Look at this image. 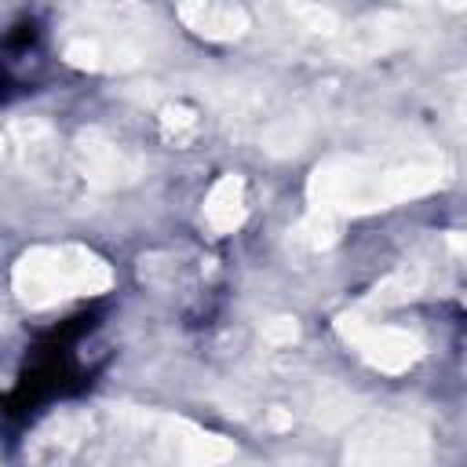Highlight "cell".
Wrapping results in <instances>:
<instances>
[{"instance_id":"6da1fadb","label":"cell","mask_w":467,"mask_h":467,"mask_svg":"<svg viewBox=\"0 0 467 467\" xmlns=\"http://www.w3.org/2000/svg\"><path fill=\"white\" fill-rule=\"evenodd\" d=\"M18 274L26 277L22 288H26L29 303H47V299H58V296H77V292H95V288H106V281H109V270L80 248L33 252V255H26Z\"/></svg>"},{"instance_id":"7a4b0ae2","label":"cell","mask_w":467,"mask_h":467,"mask_svg":"<svg viewBox=\"0 0 467 467\" xmlns=\"http://www.w3.org/2000/svg\"><path fill=\"white\" fill-rule=\"evenodd\" d=\"M420 460V438L409 427H372L368 434L358 438L350 452V467H416Z\"/></svg>"},{"instance_id":"3957f363","label":"cell","mask_w":467,"mask_h":467,"mask_svg":"<svg viewBox=\"0 0 467 467\" xmlns=\"http://www.w3.org/2000/svg\"><path fill=\"white\" fill-rule=\"evenodd\" d=\"M358 343L383 368H401V365H409L416 358V343L398 328H368V332L358 336Z\"/></svg>"},{"instance_id":"277c9868","label":"cell","mask_w":467,"mask_h":467,"mask_svg":"<svg viewBox=\"0 0 467 467\" xmlns=\"http://www.w3.org/2000/svg\"><path fill=\"white\" fill-rule=\"evenodd\" d=\"M182 18L208 36H237L244 29V11L223 7V4H204V7H182Z\"/></svg>"},{"instance_id":"5b68a950","label":"cell","mask_w":467,"mask_h":467,"mask_svg":"<svg viewBox=\"0 0 467 467\" xmlns=\"http://www.w3.org/2000/svg\"><path fill=\"white\" fill-rule=\"evenodd\" d=\"M208 223L212 226H219V230H230V226H237L241 223V182L237 179H223L215 190H212V197H208Z\"/></svg>"},{"instance_id":"8992f818","label":"cell","mask_w":467,"mask_h":467,"mask_svg":"<svg viewBox=\"0 0 467 467\" xmlns=\"http://www.w3.org/2000/svg\"><path fill=\"white\" fill-rule=\"evenodd\" d=\"M456 248H460V252L467 255V237H463V241H456Z\"/></svg>"}]
</instances>
